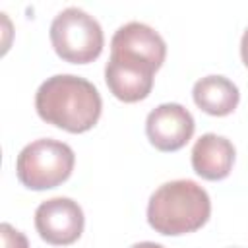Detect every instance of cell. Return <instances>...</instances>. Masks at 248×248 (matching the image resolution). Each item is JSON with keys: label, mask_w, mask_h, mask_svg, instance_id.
I'll return each instance as SVG.
<instances>
[{"label": "cell", "mask_w": 248, "mask_h": 248, "mask_svg": "<svg viewBox=\"0 0 248 248\" xmlns=\"http://www.w3.org/2000/svg\"><path fill=\"white\" fill-rule=\"evenodd\" d=\"M35 108L46 124L70 134H81L99 122L103 101L89 79L74 74H56L39 85Z\"/></svg>", "instance_id": "1"}, {"label": "cell", "mask_w": 248, "mask_h": 248, "mask_svg": "<svg viewBox=\"0 0 248 248\" xmlns=\"http://www.w3.org/2000/svg\"><path fill=\"white\" fill-rule=\"evenodd\" d=\"M211 215L209 194L194 180L180 178L161 184L149 198L147 223L167 236H180L202 229Z\"/></svg>", "instance_id": "2"}, {"label": "cell", "mask_w": 248, "mask_h": 248, "mask_svg": "<svg viewBox=\"0 0 248 248\" xmlns=\"http://www.w3.org/2000/svg\"><path fill=\"white\" fill-rule=\"evenodd\" d=\"M74 149L58 140L43 138L27 143L16 161L19 182L29 190H50L66 182L74 170Z\"/></svg>", "instance_id": "3"}, {"label": "cell", "mask_w": 248, "mask_h": 248, "mask_svg": "<svg viewBox=\"0 0 248 248\" xmlns=\"http://www.w3.org/2000/svg\"><path fill=\"white\" fill-rule=\"evenodd\" d=\"M48 35L54 52L70 64H89L97 60L105 45L99 21L76 6L56 14Z\"/></svg>", "instance_id": "4"}, {"label": "cell", "mask_w": 248, "mask_h": 248, "mask_svg": "<svg viewBox=\"0 0 248 248\" xmlns=\"http://www.w3.org/2000/svg\"><path fill=\"white\" fill-rule=\"evenodd\" d=\"M157 70L159 68L143 56L110 50V58L105 66V81L118 101L138 103L149 97Z\"/></svg>", "instance_id": "5"}, {"label": "cell", "mask_w": 248, "mask_h": 248, "mask_svg": "<svg viewBox=\"0 0 248 248\" xmlns=\"http://www.w3.org/2000/svg\"><path fill=\"white\" fill-rule=\"evenodd\" d=\"M83 209L72 198H50L35 211V229L39 236L52 246H68L83 232Z\"/></svg>", "instance_id": "6"}, {"label": "cell", "mask_w": 248, "mask_h": 248, "mask_svg": "<svg viewBox=\"0 0 248 248\" xmlns=\"http://www.w3.org/2000/svg\"><path fill=\"white\" fill-rule=\"evenodd\" d=\"M194 130V116L178 103H163L155 107L145 120L147 140L155 149L165 153L182 149L192 140Z\"/></svg>", "instance_id": "7"}, {"label": "cell", "mask_w": 248, "mask_h": 248, "mask_svg": "<svg viewBox=\"0 0 248 248\" xmlns=\"http://www.w3.org/2000/svg\"><path fill=\"white\" fill-rule=\"evenodd\" d=\"M234 145L231 140L217 134H203L192 147V167L203 180H223L234 165Z\"/></svg>", "instance_id": "8"}, {"label": "cell", "mask_w": 248, "mask_h": 248, "mask_svg": "<svg viewBox=\"0 0 248 248\" xmlns=\"http://www.w3.org/2000/svg\"><path fill=\"white\" fill-rule=\"evenodd\" d=\"M110 50H124L147 58L157 68L163 66L167 56V45L163 37L149 25L130 21L118 27L110 39Z\"/></svg>", "instance_id": "9"}, {"label": "cell", "mask_w": 248, "mask_h": 248, "mask_svg": "<svg viewBox=\"0 0 248 248\" xmlns=\"http://www.w3.org/2000/svg\"><path fill=\"white\" fill-rule=\"evenodd\" d=\"M194 103L211 116L231 114L240 101L238 87L225 76H205L194 83Z\"/></svg>", "instance_id": "10"}, {"label": "cell", "mask_w": 248, "mask_h": 248, "mask_svg": "<svg viewBox=\"0 0 248 248\" xmlns=\"http://www.w3.org/2000/svg\"><path fill=\"white\" fill-rule=\"evenodd\" d=\"M0 238H2V248H29L27 236L14 229L10 223L0 225Z\"/></svg>", "instance_id": "11"}, {"label": "cell", "mask_w": 248, "mask_h": 248, "mask_svg": "<svg viewBox=\"0 0 248 248\" xmlns=\"http://www.w3.org/2000/svg\"><path fill=\"white\" fill-rule=\"evenodd\" d=\"M240 58H242L244 66L248 68V27H246V31L242 33V39H240Z\"/></svg>", "instance_id": "12"}, {"label": "cell", "mask_w": 248, "mask_h": 248, "mask_svg": "<svg viewBox=\"0 0 248 248\" xmlns=\"http://www.w3.org/2000/svg\"><path fill=\"white\" fill-rule=\"evenodd\" d=\"M130 248H165L163 244H157V242H138V244H134V246H130Z\"/></svg>", "instance_id": "13"}]
</instances>
